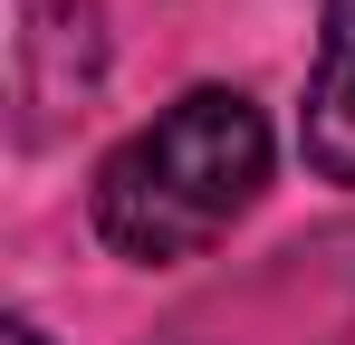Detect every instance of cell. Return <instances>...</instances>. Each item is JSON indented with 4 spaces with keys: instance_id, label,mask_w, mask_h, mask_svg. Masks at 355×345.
I'll return each instance as SVG.
<instances>
[{
    "instance_id": "obj_1",
    "label": "cell",
    "mask_w": 355,
    "mask_h": 345,
    "mask_svg": "<svg viewBox=\"0 0 355 345\" xmlns=\"http://www.w3.org/2000/svg\"><path fill=\"white\" fill-rule=\"evenodd\" d=\"M269 182V115L240 87H192L154 125H135L96 172V230L116 259L173 269L202 259Z\"/></svg>"
},
{
    "instance_id": "obj_2",
    "label": "cell",
    "mask_w": 355,
    "mask_h": 345,
    "mask_svg": "<svg viewBox=\"0 0 355 345\" xmlns=\"http://www.w3.org/2000/svg\"><path fill=\"white\" fill-rule=\"evenodd\" d=\"M297 144L327 182H355V0H327V29H317V77H307V115H297Z\"/></svg>"
},
{
    "instance_id": "obj_3",
    "label": "cell",
    "mask_w": 355,
    "mask_h": 345,
    "mask_svg": "<svg viewBox=\"0 0 355 345\" xmlns=\"http://www.w3.org/2000/svg\"><path fill=\"white\" fill-rule=\"evenodd\" d=\"M0 345H49V336H39V326H10V336H0Z\"/></svg>"
}]
</instances>
